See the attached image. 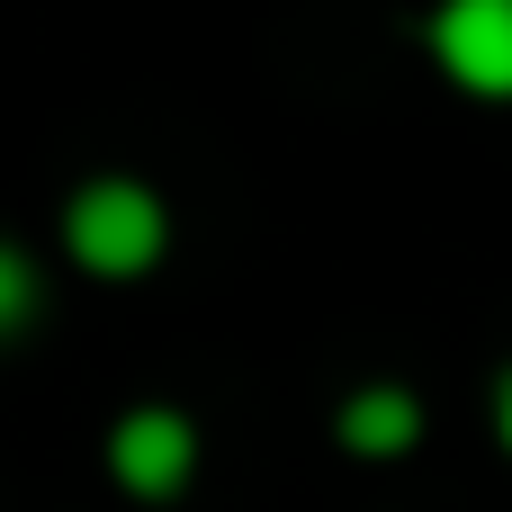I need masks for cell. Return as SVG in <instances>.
<instances>
[{"label": "cell", "instance_id": "obj_1", "mask_svg": "<svg viewBox=\"0 0 512 512\" xmlns=\"http://www.w3.org/2000/svg\"><path fill=\"white\" fill-rule=\"evenodd\" d=\"M63 252H72L90 279H144V270H162V252H171V207H162V189L135 180V171L81 180V189L63 198Z\"/></svg>", "mask_w": 512, "mask_h": 512}, {"label": "cell", "instance_id": "obj_2", "mask_svg": "<svg viewBox=\"0 0 512 512\" xmlns=\"http://www.w3.org/2000/svg\"><path fill=\"white\" fill-rule=\"evenodd\" d=\"M108 477L144 504H171L198 477V423L180 405H126L117 432H108Z\"/></svg>", "mask_w": 512, "mask_h": 512}, {"label": "cell", "instance_id": "obj_3", "mask_svg": "<svg viewBox=\"0 0 512 512\" xmlns=\"http://www.w3.org/2000/svg\"><path fill=\"white\" fill-rule=\"evenodd\" d=\"M423 45L468 99H512V0H441Z\"/></svg>", "mask_w": 512, "mask_h": 512}, {"label": "cell", "instance_id": "obj_4", "mask_svg": "<svg viewBox=\"0 0 512 512\" xmlns=\"http://www.w3.org/2000/svg\"><path fill=\"white\" fill-rule=\"evenodd\" d=\"M333 432H342V450H360V459H405V450L423 441V405H414V387L378 378V387H351V396H342Z\"/></svg>", "mask_w": 512, "mask_h": 512}, {"label": "cell", "instance_id": "obj_5", "mask_svg": "<svg viewBox=\"0 0 512 512\" xmlns=\"http://www.w3.org/2000/svg\"><path fill=\"white\" fill-rule=\"evenodd\" d=\"M36 315H45V270L18 243H0V342H18Z\"/></svg>", "mask_w": 512, "mask_h": 512}, {"label": "cell", "instance_id": "obj_6", "mask_svg": "<svg viewBox=\"0 0 512 512\" xmlns=\"http://www.w3.org/2000/svg\"><path fill=\"white\" fill-rule=\"evenodd\" d=\"M495 441H504V450H512V369H504V378H495Z\"/></svg>", "mask_w": 512, "mask_h": 512}]
</instances>
